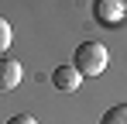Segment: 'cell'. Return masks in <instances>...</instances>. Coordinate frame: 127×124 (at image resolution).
<instances>
[{"mask_svg":"<svg viewBox=\"0 0 127 124\" xmlns=\"http://www.w3.org/2000/svg\"><path fill=\"white\" fill-rule=\"evenodd\" d=\"M106 62H110V55H106V45H100V41H83L79 48H76V59H72V65H76V72L79 76H100L106 69Z\"/></svg>","mask_w":127,"mask_h":124,"instance_id":"6da1fadb","label":"cell"},{"mask_svg":"<svg viewBox=\"0 0 127 124\" xmlns=\"http://www.w3.org/2000/svg\"><path fill=\"white\" fill-rule=\"evenodd\" d=\"M79 83H83V76L76 72V65H59V69L52 72V86H55V90H62V93L79 90Z\"/></svg>","mask_w":127,"mask_h":124,"instance_id":"277c9868","label":"cell"},{"mask_svg":"<svg viewBox=\"0 0 127 124\" xmlns=\"http://www.w3.org/2000/svg\"><path fill=\"white\" fill-rule=\"evenodd\" d=\"M117 3H120V10H124V14H127V0H117Z\"/></svg>","mask_w":127,"mask_h":124,"instance_id":"ba28073f","label":"cell"},{"mask_svg":"<svg viewBox=\"0 0 127 124\" xmlns=\"http://www.w3.org/2000/svg\"><path fill=\"white\" fill-rule=\"evenodd\" d=\"M21 76H24L21 62L10 59V55H0V90H3V93H7V90H14V86L21 83Z\"/></svg>","mask_w":127,"mask_h":124,"instance_id":"3957f363","label":"cell"},{"mask_svg":"<svg viewBox=\"0 0 127 124\" xmlns=\"http://www.w3.org/2000/svg\"><path fill=\"white\" fill-rule=\"evenodd\" d=\"M100 124H127V103H117V107H110L103 117H100Z\"/></svg>","mask_w":127,"mask_h":124,"instance_id":"5b68a950","label":"cell"},{"mask_svg":"<svg viewBox=\"0 0 127 124\" xmlns=\"http://www.w3.org/2000/svg\"><path fill=\"white\" fill-rule=\"evenodd\" d=\"M7 124H38V121H34L31 114H14V117H10Z\"/></svg>","mask_w":127,"mask_h":124,"instance_id":"52a82bcc","label":"cell"},{"mask_svg":"<svg viewBox=\"0 0 127 124\" xmlns=\"http://www.w3.org/2000/svg\"><path fill=\"white\" fill-rule=\"evenodd\" d=\"M93 17L100 21V24H106V28H117L124 21V10H120L117 0H96L93 3Z\"/></svg>","mask_w":127,"mask_h":124,"instance_id":"7a4b0ae2","label":"cell"},{"mask_svg":"<svg viewBox=\"0 0 127 124\" xmlns=\"http://www.w3.org/2000/svg\"><path fill=\"white\" fill-rule=\"evenodd\" d=\"M10 41H14L10 21H7V17H0V52H3V48H10Z\"/></svg>","mask_w":127,"mask_h":124,"instance_id":"8992f818","label":"cell"}]
</instances>
